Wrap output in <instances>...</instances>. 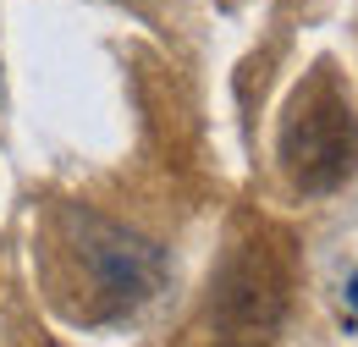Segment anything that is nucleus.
<instances>
[{
	"label": "nucleus",
	"instance_id": "nucleus-1",
	"mask_svg": "<svg viewBox=\"0 0 358 347\" xmlns=\"http://www.w3.org/2000/svg\"><path fill=\"white\" fill-rule=\"evenodd\" d=\"M66 226V248L72 260L83 264L89 276V314L83 320H122L143 309L160 287H166V254L160 243L138 237L133 226H116V220L94 215V210H61Z\"/></svg>",
	"mask_w": 358,
	"mask_h": 347
},
{
	"label": "nucleus",
	"instance_id": "nucleus-2",
	"mask_svg": "<svg viewBox=\"0 0 358 347\" xmlns=\"http://www.w3.org/2000/svg\"><path fill=\"white\" fill-rule=\"evenodd\" d=\"M281 166L303 193H331L358 171V116L331 72L298 88L281 122Z\"/></svg>",
	"mask_w": 358,
	"mask_h": 347
},
{
	"label": "nucleus",
	"instance_id": "nucleus-3",
	"mask_svg": "<svg viewBox=\"0 0 358 347\" xmlns=\"http://www.w3.org/2000/svg\"><path fill=\"white\" fill-rule=\"evenodd\" d=\"M287 309V281L265 248H243L215 281V331L226 347H265Z\"/></svg>",
	"mask_w": 358,
	"mask_h": 347
},
{
	"label": "nucleus",
	"instance_id": "nucleus-4",
	"mask_svg": "<svg viewBox=\"0 0 358 347\" xmlns=\"http://www.w3.org/2000/svg\"><path fill=\"white\" fill-rule=\"evenodd\" d=\"M348 292H353V309H358V276H353V287H348Z\"/></svg>",
	"mask_w": 358,
	"mask_h": 347
}]
</instances>
